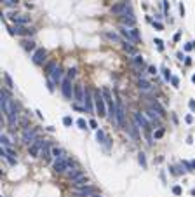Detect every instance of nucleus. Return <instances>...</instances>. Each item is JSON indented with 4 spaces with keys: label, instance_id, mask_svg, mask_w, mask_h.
Masks as SVG:
<instances>
[{
    "label": "nucleus",
    "instance_id": "41",
    "mask_svg": "<svg viewBox=\"0 0 195 197\" xmlns=\"http://www.w3.org/2000/svg\"><path fill=\"white\" fill-rule=\"evenodd\" d=\"M183 166L186 168V171H193V168H192V162H188V161H183Z\"/></svg>",
    "mask_w": 195,
    "mask_h": 197
},
{
    "label": "nucleus",
    "instance_id": "19",
    "mask_svg": "<svg viewBox=\"0 0 195 197\" xmlns=\"http://www.w3.org/2000/svg\"><path fill=\"white\" fill-rule=\"evenodd\" d=\"M150 108H152V110H153L159 117H164V115H166V112H164V108H162V105L159 103L157 99H153V101L150 103Z\"/></svg>",
    "mask_w": 195,
    "mask_h": 197
},
{
    "label": "nucleus",
    "instance_id": "50",
    "mask_svg": "<svg viewBox=\"0 0 195 197\" xmlns=\"http://www.w3.org/2000/svg\"><path fill=\"white\" fill-rule=\"evenodd\" d=\"M190 108H192V110H195V101H190Z\"/></svg>",
    "mask_w": 195,
    "mask_h": 197
},
{
    "label": "nucleus",
    "instance_id": "20",
    "mask_svg": "<svg viewBox=\"0 0 195 197\" xmlns=\"http://www.w3.org/2000/svg\"><path fill=\"white\" fill-rule=\"evenodd\" d=\"M138 87H139L141 93H150L152 91V84L148 80H145V79H139L138 80Z\"/></svg>",
    "mask_w": 195,
    "mask_h": 197
},
{
    "label": "nucleus",
    "instance_id": "16",
    "mask_svg": "<svg viewBox=\"0 0 195 197\" xmlns=\"http://www.w3.org/2000/svg\"><path fill=\"white\" fill-rule=\"evenodd\" d=\"M9 17L14 21V24H19V26H26V24L30 23V16H17V14H9Z\"/></svg>",
    "mask_w": 195,
    "mask_h": 197
},
{
    "label": "nucleus",
    "instance_id": "36",
    "mask_svg": "<svg viewBox=\"0 0 195 197\" xmlns=\"http://www.w3.org/2000/svg\"><path fill=\"white\" fill-rule=\"evenodd\" d=\"M63 124L66 126V128H70V126L73 124V120H72V117H64V119H63Z\"/></svg>",
    "mask_w": 195,
    "mask_h": 197
},
{
    "label": "nucleus",
    "instance_id": "10",
    "mask_svg": "<svg viewBox=\"0 0 195 197\" xmlns=\"http://www.w3.org/2000/svg\"><path fill=\"white\" fill-rule=\"evenodd\" d=\"M120 23H122V26L134 28V24H136V17H134V12H132V9H129V11H127L124 16H120Z\"/></svg>",
    "mask_w": 195,
    "mask_h": 197
},
{
    "label": "nucleus",
    "instance_id": "34",
    "mask_svg": "<svg viewBox=\"0 0 195 197\" xmlns=\"http://www.w3.org/2000/svg\"><path fill=\"white\" fill-rule=\"evenodd\" d=\"M77 126H79L80 129H86L87 128V122L84 120V119H79V120H77Z\"/></svg>",
    "mask_w": 195,
    "mask_h": 197
},
{
    "label": "nucleus",
    "instance_id": "23",
    "mask_svg": "<svg viewBox=\"0 0 195 197\" xmlns=\"http://www.w3.org/2000/svg\"><path fill=\"white\" fill-rule=\"evenodd\" d=\"M103 35L108 39V40H112V42H117V44H124L122 42V39H120V35H117V33H113V31H103Z\"/></svg>",
    "mask_w": 195,
    "mask_h": 197
},
{
    "label": "nucleus",
    "instance_id": "2",
    "mask_svg": "<svg viewBox=\"0 0 195 197\" xmlns=\"http://www.w3.org/2000/svg\"><path fill=\"white\" fill-rule=\"evenodd\" d=\"M105 96H103V91H96L94 93V105H96V113L99 117H105L106 115V108H105Z\"/></svg>",
    "mask_w": 195,
    "mask_h": 197
},
{
    "label": "nucleus",
    "instance_id": "9",
    "mask_svg": "<svg viewBox=\"0 0 195 197\" xmlns=\"http://www.w3.org/2000/svg\"><path fill=\"white\" fill-rule=\"evenodd\" d=\"M73 101L75 103H84L86 101V87L82 84H75L73 86Z\"/></svg>",
    "mask_w": 195,
    "mask_h": 197
},
{
    "label": "nucleus",
    "instance_id": "53",
    "mask_svg": "<svg viewBox=\"0 0 195 197\" xmlns=\"http://www.w3.org/2000/svg\"><path fill=\"white\" fill-rule=\"evenodd\" d=\"M192 195H195V190H193V192H192Z\"/></svg>",
    "mask_w": 195,
    "mask_h": 197
},
{
    "label": "nucleus",
    "instance_id": "4",
    "mask_svg": "<svg viewBox=\"0 0 195 197\" xmlns=\"http://www.w3.org/2000/svg\"><path fill=\"white\" fill-rule=\"evenodd\" d=\"M117 126L119 128H124L126 126V108H124V103H122L120 96H117Z\"/></svg>",
    "mask_w": 195,
    "mask_h": 197
},
{
    "label": "nucleus",
    "instance_id": "15",
    "mask_svg": "<svg viewBox=\"0 0 195 197\" xmlns=\"http://www.w3.org/2000/svg\"><path fill=\"white\" fill-rule=\"evenodd\" d=\"M49 79H51L54 84H61V82H63V68H61V66L57 65L56 70H54L51 75H49Z\"/></svg>",
    "mask_w": 195,
    "mask_h": 197
},
{
    "label": "nucleus",
    "instance_id": "12",
    "mask_svg": "<svg viewBox=\"0 0 195 197\" xmlns=\"http://www.w3.org/2000/svg\"><path fill=\"white\" fill-rule=\"evenodd\" d=\"M73 194H75V197H92L96 194V188L87 185L84 188H73Z\"/></svg>",
    "mask_w": 195,
    "mask_h": 197
},
{
    "label": "nucleus",
    "instance_id": "3",
    "mask_svg": "<svg viewBox=\"0 0 195 197\" xmlns=\"http://www.w3.org/2000/svg\"><path fill=\"white\" fill-rule=\"evenodd\" d=\"M134 122L138 124L139 129H143L145 133H146V136H148V139H150V143H152V136H150V129H152V126H150V122L146 120V119H145L139 112H136V113H134Z\"/></svg>",
    "mask_w": 195,
    "mask_h": 197
},
{
    "label": "nucleus",
    "instance_id": "51",
    "mask_svg": "<svg viewBox=\"0 0 195 197\" xmlns=\"http://www.w3.org/2000/svg\"><path fill=\"white\" fill-rule=\"evenodd\" d=\"M92 197H103V195H101V194H94Z\"/></svg>",
    "mask_w": 195,
    "mask_h": 197
},
{
    "label": "nucleus",
    "instance_id": "33",
    "mask_svg": "<svg viewBox=\"0 0 195 197\" xmlns=\"http://www.w3.org/2000/svg\"><path fill=\"white\" fill-rule=\"evenodd\" d=\"M4 77H5V82H7V87H14V84H12V79L9 73H4Z\"/></svg>",
    "mask_w": 195,
    "mask_h": 197
},
{
    "label": "nucleus",
    "instance_id": "47",
    "mask_svg": "<svg viewBox=\"0 0 195 197\" xmlns=\"http://www.w3.org/2000/svg\"><path fill=\"white\" fill-rule=\"evenodd\" d=\"M148 73L155 75V73H157V68H155V66H150V68H148Z\"/></svg>",
    "mask_w": 195,
    "mask_h": 197
},
{
    "label": "nucleus",
    "instance_id": "46",
    "mask_svg": "<svg viewBox=\"0 0 195 197\" xmlns=\"http://www.w3.org/2000/svg\"><path fill=\"white\" fill-rule=\"evenodd\" d=\"M164 77H166V80L172 79V77H171V73H169V70H167V68H164Z\"/></svg>",
    "mask_w": 195,
    "mask_h": 197
},
{
    "label": "nucleus",
    "instance_id": "28",
    "mask_svg": "<svg viewBox=\"0 0 195 197\" xmlns=\"http://www.w3.org/2000/svg\"><path fill=\"white\" fill-rule=\"evenodd\" d=\"M129 31H131V35H132V39H134V40L136 42H139L141 40V35H139V31L136 28H129Z\"/></svg>",
    "mask_w": 195,
    "mask_h": 197
},
{
    "label": "nucleus",
    "instance_id": "18",
    "mask_svg": "<svg viewBox=\"0 0 195 197\" xmlns=\"http://www.w3.org/2000/svg\"><path fill=\"white\" fill-rule=\"evenodd\" d=\"M52 157H54V161H63V159H68L66 152H64L63 148H59V147H52Z\"/></svg>",
    "mask_w": 195,
    "mask_h": 197
},
{
    "label": "nucleus",
    "instance_id": "7",
    "mask_svg": "<svg viewBox=\"0 0 195 197\" xmlns=\"http://www.w3.org/2000/svg\"><path fill=\"white\" fill-rule=\"evenodd\" d=\"M12 101H14V99L7 94V91H2V93H0V108H2V112L5 113V117H7V113H9V110H11Z\"/></svg>",
    "mask_w": 195,
    "mask_h": 197
},
{
    "label": "nucleus",
    "instance_id": "17",
    "mask_svg": "<svg viewBox=\"0 0 195 197\" xmlns=\"http://www.w3.org/2000/svg\"><path fill=\"white\" fill-rule=\"evenodd\" d=\"M92 101H94V99H92V93H91V91H89V89L86 87V101H84V105H86V110L89 112V113H92V112H94Z\"/></svg>",
    "mask_w": 195,
    "mask_h": 197
},
{
    "label": "nucleus",
    "instance_id": "44",
    "mask_svg": "<svg viewBox=\"0 0 195 197\" xmlns=\"http://www.w3.org/2000/svg\"><path fill=\"white\" fill-rule=\"evenodd\" d=\"M193 47H195V44H193V42H188V44L185 46V51H192Z\"/></svg>",
    "mask_w": 195,
    "mask_h": 197
},
{
    "label": "nucleus",
    "instance_id": "35",
    "mask_svg": "<svg viewBox=\"0 0 195 197\" xmlns=\"http://www.w3.org/2000/svg\"><path fill=\"white\" fill-rule=\"evenodd\" d=\"M172 194H174V195H181V194H183V190H181V187H172Z\"/></svg>",
    "mask_w": 195,
    "mask_h": 197
},
{
    "label": "nucleus",
    "instance_id": "42",
    "mask_svg": "<svg viewBox=\"0 0 195 197\" xmlns=\"http://www.w3.org/2000/svg\"><path fill=\"white\" fill-rule=\"evenodd\" d=\"M153 28L155 30H162V28H164V24L159 23V21H153Z\"/></svg>",
    "mask_w": 195,
    "mask_h": 197
},
{
    "label": "nucleus",
    "instance_id": "14",
    "mask_svg": "<svg viewBox=\"0 0 195 197\" xmlns=\"http://www.w3.org/2000/svg\"><path fill=\"white\" fill-rule=\"evenodd\" d=\"M72 185H73V188H84V187L89 185V178L82 173L80 176H77L75 180H72Z\"/></svg>",
    "mask_w": 195,
    "mask_h": 197
},
{
    "label": "nucleus",
    "instance_id": "21",
    "mask_svg": "<svg viewBox=\"0 0 195 197\" xmlns=\"http://www.w3.org/2000/svg\"><path fill=\"white\" fill-rule=\"evenodd\" d=\"M82 174V169L79 168V166H75V168H70L68 171H66V176H68L70 180H75L77 176H80Z\"/></svg>",
    "mask_w": 195,
    "mask_h": 197
},
{
    "label": "nucleus",
    "instance_id": "39",
    "mask_svg": "<svg viewBox=\"0 0 195 197\" xmlns=\"http://www.w3.org/2000/svg\"><path fill=\"white\" fill-rule=\"evenodd\" d=\"M162 136H164V129H157V131H155V138L159 139V138H162Z\"/></svg>",
    "mask_w": 195,
    "mask_h": 197
},
{
    "label": "nucleus",
    "instance_id": "32",
    "mask_svg": "<svg viewBox=\"0 0 195 197\" xmlns=\"http://www.w3.org/2000/svg\"><path fill=\"white\" fill-rule=\"evenodd\" d=\"M17 2H19V0H4V4H5L7 7H14V5H17Z\"/></svg>",
    "mask_w": 195,
    "mask_h": 197
},
{
    "label": "nucleus",
    "instance_id": "24",
    "mask_svg": "<svg viewBox=\"0 0 195 197\" xmlns=\"http://www.w3.org/2000/svg\"><path fill=\"white\" fill-rule=\"evenodd\" d=\"M146 117H148V119H150L152 122H155L157 126H160V117L157 115V113H155V112L152 110V108H148V110H146Z\"/></svg>",
    "mask_w": 195,
    "mask_h": 197
},
{
    "label": "nucleus",
    "instance_id": "31",
    "mask_svg": "<svg viewBox=\"0 0 195 197\" xmlns=\"http://www.w3.org/2000/svg\"><path fill=\"white\" fill-rule=\"evenodd\" d=\"M24 49H26V51H33L35 52V42H31V40H30V42H24Z\"/></svg>",
    "mask_w": 195,
    "mask_h": 197
},
{
    "label": "nucleus",
    "instance_id": "54",
    "mask_svg": "<svg viewBox=\"0 0 195 197\" xmlns=\"http://www.w3.org/2000/svg\"><path fill=\"white\" fill-rule=\"evenodd\" d=\"M193 82H195V75H193Z\"/></svg>",
    "mask_w": 195,
    "mask_h": 197
},
{
    "label": "nucleus",
    "instance_id": "26",
    "mask_svg": "<svg viewBox=\"0 0 195 197\" xmlns=\"http://www.w3.org/2000/svg\"><path fill=\"white\" fill-rule=\"evenodd\" d=\"M56 66H57V63H56V61H49V63L46 65V73H47V75H51L52 72L56 70Z\"/></svg>",
    "mask_w": 195,
    "mask_h": 197
},
{
    "label": "nucleus",
    "instance_id": "38",
    "mask_svg": "<svg viewBox=\"0 0 195 197\" xmlns=\"http://www.w3.org/2000/svg\"><path fill=\"white\" fill-rule=\"evenodd\" d=\"M155 44H157V47H159V51H164V42H162L160 39H155Z\"/></svg>",
    "mask_w": 195,
    "mask_h": 197
},
{
    "label": "nucleus",
    "instance_id": "48",
    "mask_svg": "<svg viewBox=\"0 0 195 197\" xmlns=\"http://www.w3.org/2000/svg\"><path fill=\"white\" fill-rule=\"evenodd\" d=\"M179 12H181V16H185V7H183V4L179 5Z\"/></svg>",
    "mask_w": 195,
    "mask_h": 197
},
{
    "label": "nucleus",
    "instance_id": "5",
    "mask_svg": "<svg viewBox=\"0 0 195 197\" xmlns=\"http://www.w3.org/2000/svg\"><path fill=\"white\" fill-rule=\"evenodd\" d=\"M49 141V139H46V138H38L37 141H35L33 145H30L28 147V152H30V155L31 157H38L42 154V148L46 147V143Z\"/></svg>",
    "mask_w": 195,
    "mask_h": 197
},
{
    "label": "nucleus",
    "instance_id": "11",
    "mask_svg": "<svg viewBox=\"0 0 195 197\" xmlns=\"http://www.w3.org/2000/svg\"><path fill=\"white\" fill-rule=\"evenodd\" d=\"M11 35H24V37H30V35L35 33L33 28H26V26H19V24H14L11 30H9Z\"/></svg>",
    "mask_w": 195,
    "mask_h": 197
},
{
    "label": "nucleus",
    "instance_id": "8",
    "mask_svg": "<svg viewBox=\"0 0 195 197\" xmlns=\"http://www.w3.org/2000/svg\"><path fill=\"white\" fill-rule=\"evenodd\" d=\"M61 93H63L64 99H73V86H72V79H63L61 82Z\"/></svg>",
    "mask_w": 195,
    "mask_h": 197
},
{
    "label": "nucleus",
    "instance_id": "37",
    "mask_svg": "<svg viewBox=\"0 0 195 197\" xmlns=\"http://www.w3.org/2000/svg\"><path fill=\"white\" fill-rule=\"evenodd\" d=\"M66 75H68V79H73V77L77 75V70H75V68H70L68 72H66Z\"/></svg>",
    "mask_w": 195,
    "mask_h": 197
},
{
    "label": "nucleus",
    "instance_id": "25",
    "mask_svg": "<svg viewBox=\"0 0 195 197\" xmlns=\"http://www.w3.org/2000/svg\"><path fill=\"white\" fill-rule=\"evenodd\" d=\"M124 51H126L127 54H132V56H136V54H138L136 47L132 46V44H129V42H124Z\"/></svg>",
    "mask_w": 195,
    "mask_h": 197
},
{
    "label": "nucleus",
    "instance_id": "13",
    "mask_svg": "<svg viewBox=\"0 0 195 197\" xmlns=\"http://www.w3.org/2000/svg\"><path fill=\"white\" fill-rule=\"evenodd\" d=\"M46 56H47V51L46 49H37V51L33 52V56H31V59H33L35 65H44V61H46Z\"/></svg>",
    "mask_w": 195,
    "mask_h": 197
},
{
    "label": "nucleus",
    "instance_id": "45",
    "mask_svg": "<svg viewBox=\"0 0 195 197\" xmlns=\"http://www.w3.org/2000/svg\"><path fill=\"white\" fill-rule=\"evenodd\" d=\"M162 5H164V12H169V2H167V0H164V2H162Z\"/></svg>",
    "mask_w": 195,
    "mask_h": 197
},
{
    "label": "nucleus",
    "instance_id": "49",
    "mask_svg": "<svg viewBox=\"0 0 195 197\" xmlns=\"http://www.w3.org/2000/svg\"><path fill=\"white\" fill-rule=\"evenodd\" d=\"M192 120H193V117H192V115H186V122H188V124H190V122H192Z\"/></svg>",
    "mask_w": 195,
    "mask_h": 197
},
{
    "label": "nucleus",
    "instance_id": "6",
    "mask_svg": "<svg viewBox=\"0 0 195 197\" xmlns=\"http://www.w3.org/2000/svg\"><path fill=\"white\" fill-rule=\"evenodd\" d=\"M129 9H131L129 0H122V2H117V4L112 5V14H115V16H124Z\"/></svg>",
    "mask_w": 195,
    "mask_h": 197
},
{
    "label": "nucleus",
    "instance_id": "1",
    "mask_svg": "<svg viewBox=\"0 0 195 197\" xmlns=\"http://www.w3.org/2000/svg\"><path fill=\"white\" fill-rule=\"evenodd\" d=\"M40 138V129L38 128H28V129H24L23 134H21V139H23V143L24 145H33L37 139Z\"/></svg>",
    "mask_w": 195,
    "mask_h": 197
},
{
    "label": "nucleus",
    "instance_id": "40",
    "mask_svg": "<svg viewBox=\"0 0 195 197\" xmlns=\"http://www.w3.org/2000/svg\"><path fill=\"white\" fill-rule=\"evenodd\" d=\"M171 84L174 87H179V79H178V77H172V79H171Z\"/></svg>",
    "mask_w": 195,
    "mask_h": 197
},
{
    "label": "nucleus",
    "instance_id": "52",
    "mask_svg": "<svg viewBox=\"0 0 195 197\" xmlns=\"http://www.w3.org/2000/svg\"><path fill=\"white\" fill-rule=\"evenodd\" d=\"M192 168H193V169H195V161H192Z\"/></svg>",
    "mask_w": 195,
    "mask_h": 197
},
{
    "label": "nucleus",
    "instance_id": "27",
    "mask_svg": "<svg viewBox=\"0 0 195 197\" xmlns=\"http://www.w3.org/2000/svg\"><path fill=\"white\" fill-rule=\"evenodd\" d=\"M0 139H2V145L5 147V148H11L12 141L9 139V136H7V134H2V136H0Z\"/></svg>",
    "mask_w": 195,
    "mask_h": 197
},
{
    "label": "nucleus",
    "instance_id": "22",
    "mask_svg": "<svg viewBox=\"0 0 195 197\" xmlns=\"http://www.w3.org/2000/svg\"><path fill=\"white\" fill-rule=\"evenodd\" d=\"M120 35L126 39L127 42H129V44H134V42H136L134 39H132V35H131V31H129V28H127V26H120Z\"/></svg>",
    "mask_w": 195,
    "mask_h": 197
},
{
    "label": "nucleus",
    "instance_id": "30",
    "mask_svg": "<svg viewBox=\"0 0 195 197\" xmlns=\"http://www.w3.org/2000/svg\"><path fill=\"white\" fill-rule=\"evenodd\" d=\"M138 161H139V164H141L143 168H146V159H145V154H143V152H139V154H138Z\"/></svg>",
    "mask_w": 195,
    "mask_h": 197
},
{
    "label": "nucleus",
    "instance_id": "29",
    "mask_svg": "<svg viewBox=\"0 0 195 197\" xmlns=\"http://www.w3.org/2000/svg\"><path fill=\"white\" fill-rule=\"evenodd\" d=\"M96 139L99 141V143H105L106 141V136H105V133L99 129V131H96Z\"/></svg>",
    "mask_w": 195,
    "mask_h": 197
},
{
    "label": "nucleus",
    "instance_id": "43",
    "mask_svg": "<svg viewBox=\"0 0 195 197\" xmlns=\"http://www.w3.org/2000/svg\"><path fill=\"white\" fill-rule=\"evenodd\" d=\"M89 126H91L92 129H96V131H98V122L94 120V119H91V120H89Z\"/></svg>",
    "mask_w": 195,
    "mask_h": 197
}]
</instances>
